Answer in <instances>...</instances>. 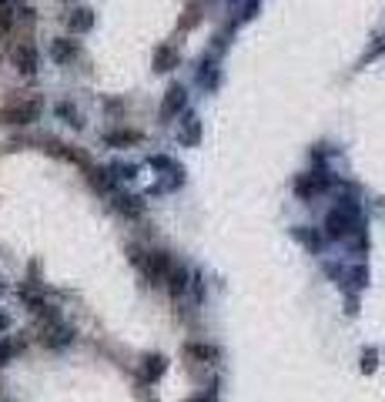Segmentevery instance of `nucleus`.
<instances>
[{
	"label": "nucleus",
	"mask_w": 385,
	"mask_h": 402,
	"mask_svg": "<svg viewBox=\"0 0 385 402\" xmlns=\"http://www.w3.org/2000/svg\"><path fill=\"white\" fill-rule=\"evenodd\" d=\"M67 27H71L74 34H84V30H91V27H94V10H91V7H77V10H71V17H67Z\"/></svg>",
	"instance_id": "obj_9"
},
{
	"label": "nucleus",
	"mask_w": 385,
	"mask_h": 402,
	"mask_svg": "<svg viewBox=\"0 0 385 402\" xmlns=\"http://www.w3.org/2000/svg\"><path fill=\"white\" fill-rule=\"evenodd\" d=\"M178 67V50L175 47H157L154 50V71H175Z\"/></svg>",
	"instance_id": "obj_11"
},
{
	"label": "nucleus",
	"mask_w": 385,
	"mask_h": 402,
	"mask_svg": "<svg viewBox=\"0 0 385 402\" xmlns=\"http://www.w3.org/2000/svg\"><path fill=\"white\" fill-rule=\"evenodd\" d=\"M57 114L67 121V125H74V127H80V121H77V111L71 107V104H57Z\"/></svg>",
	"instance_id": "obj_21"
},
{
	"label": "nucleus",
	"mask_w": 385,
	"mask_h": 402,
	"mask_svg": "<svg viewBox=\"0 0 385 402\" xmlns=\"http://www.w3.org/2000/svg\"><path fill=\"white\" fill-rule=\"evenodd\" d=\"M114 208H118L121 215H131V218H138V215L144 211L141 198H134V195H118V198H114Z\"/></svg>",
	"instance_id": "obj_13"
},
{
	"label": "nucleus",
	"mask_w": 385,
	"mask_h": 402,
	"mask_svg": "<svg viewBox=\"0 0 385 402\" xmlns=\"http://www.w3.org/2000/svg\"><path fill=\"white\" fill-rule=\"evenodd\" d=\"M352 285H355V288H362V285H365V282H368V268H365V265H355V268H352Z\"/></svg>",
	"instance_id": "obj_22"
},
{
	"label": "nucleus",
	"mask_w": 385,
	"mask_h": 402,
	"mask_svg": "<svg viewBox=\"0 0 385 402\" xmlns=\"http://www.w3.org/2000/svg\"><path fill=\"white\" fill-rule=\"evenodd\" d=\"M14 352H17L14 342H0V366H7V362L14 359Z\"/></svg>",
	"instance_id": "obj_24"
},
{
	"label": "nucleus",
	"mask_w": 385,
	"mask_h": 402,
	"mask_svg": "<svg viewBox=\"0 0 385 402\" xmlns=\"http://www.w3.org/2000/svg\"><path fill=\"white\" fill-rule=\"evenodd\" d=\"M14 27V0H0V34Z\"/></svg>",
	"instance_id": "obj_18"
},
{
	"label": "nucleus",
	"mask_w": 385,
	"mask_h": 402,
	"mask_svg": "<svg viewBox=\"0 0 385 402\" xmlns=\"http://www.w3.org/2000/svg\"><path fill=\"white\" fill-rule=\"evenodd\" d=\"M10 57H14V67H17L21 74H34V71H37V50L30 47V44H17Z\"/></svg>",
	"instance_id": "obj_6"
},
{
	"label": "nucleus",
	"mask_w": 385,
	"mask_h": 402,
	"mask_svg": "<svg viewBox=\"0 0 385 402\" xmlns=\"http://www.w3.org/2000/svg\"><path fill=\"white\" fill-rule=\"evenodd\" d=\"M184 355H191V359H198V362H214V359H218V349L208 346V342H188V346H184Z\"/></svg>",
	"instance_id": "obj_12"
},
{
	"label": "nucleus",
	"mask_w": 385,
	"mask_h": 402,
	"mask_svg": "<svg viewBox=\"0 0 385 402\" xmlns=\"http://www.w3.org/2000/svg\"><path fill=\"white\" fill-rule=\"evenodd\" d=\"M198 134H201V121H198V118H195V114H188V118H184V125H181V141H184V145H195V141H198Z\"/></svg>",
	"instance_id": "obj_14"
},
{
	"label": "nucleus",
	"mask_w": 385,
	"mask_h": 402,
	"mask_svg": "<svg viewBox=\"0 0 385 402\" xmlns=\"http://www.w3.org/2000/svg\"><path fill=\"white\" fill-rule=\"evenodd\" d=\"M168 372V359L164 355H144V362H141V382H157V379Z\"/></svg>",
	"instance_id": "obj_5"
},
{
	"label": "nucleus",
	"mask_w": 385,
	"mask_h": 402,
	"mask_svg": "<svg viewBox=\"0 0 385 402\" xmlns=\"http://www.w3.org/2000/svg\"><path fill=\"white\" fill-rule=\"evenodd\" d=\"M359 369H362V372H365V376H372V372L379 369V352H375V349H365V352H362Z\"/></svg>",
	"instance_id": "obj_19"
},
{
	"label": "nucleus",
	"mask_w": 385,
	"mask_h": 402,
	"mask_svg": "<svg viewBox=\"0 0 385 402\" xmlns=\"http://www.w3.org/2000/svg\"><path fill=\"white\" fill-rule=\"evenodd\" d=\"M37 114H41V100H21V104L3 107L0 121L3 125H30V121H37Z\"/></svg>",
	"instance_id": "obj_4"
},
{
	"label": "nucleus",
	"mask_w": 385,
	"mask_h": 402,
	"mask_svg": "<svg viewBox=\"0 0 385 402\" xmlns=\"http://www.w3.org/2000/svg\"><path fill=\"white\" fill-rule=\"evenodd\" d=\"M51 57L57 61V64H71L77 57V44L74 41H67V37H57L51 44Z\"/></svg>",
	"instance_id": "obj_10"
},
{
	"label": "nucleus",
	"mask_w": 385,
	"mask_h": 402,
	"mask_svg": "<svg viewBox=\"0 0 385 402\" xmlns=\"http://www.w3.org/2000/svg\"><path fill=\"white\" fill-rule=\"evenodd\" d=\"M91 184L101 188V191H111V188H114V175H111L107 168H91Z\"/></svg>",
	"instance_id": "obj_17"
},
{
	"label": "nucleus",
	"mask_w": 385,
	"mask_h": 402,
	"mask_svg": "<svg viewBox=\"0 0 385 402\" xmlns=\"http://www.w3.org/2000/svg\"><path fill=\"white\" fill-rule=\"evenodd\" d=\"M184 104H188L184 87H181V84H171V87H168V94H164V100H161V114H164V118H175Z\"/></svg>",
	"instance_id": "obj_7"
},
{
	"label": "nucleus",
	"mask_w": 385,
	"mask_h": 402,
	"mask_svg": "<svg viewBox=\"0 0 385 402\" xmlns=\"http://www.w3.org/2000/svg\"><path fill=\"white\" fill-rule=\"evenodd\" d=\"M188 402H218V385H211L205 392H198V396H191Z\"/></svg>",
	"instance_id": "obj_23"
},
{
	"label": "nucleus",
	"mask_w": 385,
	"mask_h": 402,
	"mask_svg": "<svg viewBox=\"0 0 385 402\" xmlns=\"http://www.w3.org/2000/svg\"><path fill=\"white\" fill-rule=\"evenodd\" d=\"M295 235H298V242H305V245H308L311 251H318V248H322V238H318L315 231H302V228H298Z\"/></svg>",
	"instance_id": "obj_20"
},
{
	"label": "nucleus",
	"mask_w": 385,
	"mask_h": 402,
	"mask_svg": "<svg viewBox=\"0 0 385 402\" xmlns=\"http://www.w3.org/2000/svg\"><path fill=\"white\" fill-rule=\"evenodd\" d=\"M359 225V208L355 204H338L329 211V218H325V238H352V231Z\"/></svg>",
	"instance_id": "obj_1"
},
{
	"label": "nucleus",
	"mask_w": 385,
	"mask_h": 402,
	"mask_svg": "<svg viewBox=\"0 0 385 402\" xmlns=\"http://www.w3.org/2000/svg\"><path fill=\"white\" fill-rule=\"evenodd\" d=\"M134 141H138L134 131H111V134H104V145H111V148H124V145H134Z\"/></svg>",
	"instance_id": "obj_16"
},
{
	"label": "nucleus",
	"mask_w": 385,
	"mask_h": 402,
	"mask_svg": "<svg viewBox=\"0 0 385 402\" xmlns=\"http://www.w3.org/2000/svg\"><path fill=\"white\" fill-rule=\"evenodd\" d=\"M41 342L47 349H64V346L74 342V328L64 326L60 319H51V322H44V328H41Z\"/></svg>",
	"instance_id": "obj_3"
},
{
	"label": "nucleus",
	"mask_w": 385,
	"mask_h": 402,
	"mask_svg": "<svg viewBox=\"0 0 385 402\" xmlns=\"http://www.w3.org/2000/svg\"><path fill=\"white\" fill-rule=\"evenodd\" d=\"M171 255L168 251H148L144 255V262H141V268H144V275H148V282L151 285H161L164 278H168V272H171Z\"/></svg>",
	"instance_id": "obj_2"
},
{
	"label": "nucleus",
	"mask_w": 385,
	"mask_h": 402,
	"mask_svg": "<svg viewBox=\"0 0 385 402\" xmlns=\"http://www.w3.org/2000/svg\"><path fill=\"white\" fill-rule=\"evenodd\" d=\"M3 328H7V319H3V315H0V332H3Z\"/></svg>",
	"instance_id": "obj_25"
},
{
	"label": "nucleus",
	"mask_w": 385,
	"mask_h": 402,
	"mask_svg": "<svg viewBox=\"0 0 385 402\" xmlns=\"http://www.w3.org/2000/svg\"><path fill=\"white\" fill-rule=\"evenodd\" d=\"M325 184H329L325 175H302L295 181V191H298V198H311V195H318Z\"/></svg>",
	"instance_id": "obj_8"
},
{
	"label": "nucleus",
	"mask_w": 385,
	"mask_h": 402,
	"mask_svg": "<svg viewBox=\"0 0 385 402\" xmlns=\"http://www.w3.org/2000/svg\"><path fill=\"white\" fill-rule=\"evenodd\" d=\"M164 282H168V288H171L175 295H181V292L188 288V272H184L181 265H171V272H168V278H164Z\"/></svg>",
	"instance_id": "obj_15"
}]
</instances>
